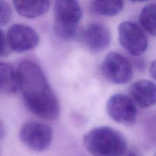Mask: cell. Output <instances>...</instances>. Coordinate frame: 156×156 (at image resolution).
<instances>
[{
  "instance_id": "cell-1",
  "label": "cell",
  "mask_w": 156,
  "mask_h": 156,
  "mask_svg": "<svg viewBox=\"0 0 156 156\" xmlns=\"http://www.w3.org/2000/svg\"><path fill=\"white\" fill-rule=\"evenodd\" d=\"M18 90L27 109L37 117L56 120L60 114V105L45 73L36 62L24 60L16 69Z\"/></svg>"
},
{
  "instance_id": "cell-2",
  "label": "cell",
  "mask_w": 156,
  "mask_h": 156,
  "mask_svg": "<svg viewBox=\"0 0 156 156\" xmlns=\"http://www.w3.org/2000/svg\"><path fill=\"white\" fill-rule=\"evenodd\" d=\"M84 146L92 156H124L127 142L123 134L107 126L88 131L83 139Z\"/></svg>"
},
{
  "instance_id": "cell-3",
  "label": "cell",
  "mask_w": 156,
  "mask_h": 156,
  "mask_svg": "<svg viewBox=\"0 0 156 156\" xmlns=\"http://www.w3.org/2000/svg\"><path fill=\"white\" fill-rule=\"evenodd\" d=\"M53 14V30L55 34L62 41H73L77 36L78 24L83 15L79 2L73 0L55 2Z\"/></svg>"
},
{
  "instance_id": "cell-4",
  "label": "cell",
  "mask_w": 156,
  "mask_h": 156,
  "mask_svg": "<svg viewBox=\"0 0 156 156\" xmlns=\"http://www.w3.org/2000/svg\"><path fill=\"white\" fill-rule=\"evenodd\" d=\"M118 39L123 49L133 56H140L146 51L148 39L141 26L125 21L118 26Z\"/></svg>"
},
{
  "instance_id": "cell-5",
  "label": "cell",
  "mask_w": 156,
  "mask_h": 156,
  "mask_svg": "<svg viewBox=\"0 0 156 156\" xmlns=\"http://www.w3.org/2000/svg\"><path fill=\"white\" fill-rule=\"evenodd\" d=\"M53 133L47 125L37 122H29L21 126L19 139L21 143L34 152L47 150L53 141Z\"/></svg>"
},
{
  "instance_id": "cell-6",
  "label": "cell",
  "mask_w": 156,
  "mask_h": 156,
  "mask_svg": "<svg viewBox=\"0 0 156 156\" xmlns=\"http://www.w3.org/2000/svg\"><path fill=\"white\" fill-rule=\"evenodd\" d=\"M102 73L108 81L116 85H124L133 76V66L129 59L117 52H110L104 59Z\"/></svg>"
},
{
  "instance_id": "cell-7",
  "label": "cell",
  "mask_w": 156,
  "mask_h": 156,
  "mask_svg": "<svg viewBox=\"0 0 156 156\" xmlns=\"http://www.w3.org/2000/svg\"><path fill=\"white\" fill-rule=\"evenodd\" d=\"M108 116L116 123L131 126L137 120L136 105L129 96L114 94L108 100L106 105Z\"/></svg>"
},
{
  "instance_id": "cell-8",
  "label": "cell",
  "mask_w": 156,
  "mask_h": 156,
  "mask_svg": "<svg viewBox=\"0 0 156 156\" xmlns=\"http://www.w3.org/2000/svg\"><path fill=\"white\" fill-rule=\"evenodd\" d=\"M6 37L10 50L18 53L34 50L40 43L37 32L33 27L24 24L11 25Z\"/></svg>"
},
{
  "instance_id": "cell-9",
  "label": "cell",
  "mask_w": 156,
  "mask_h": 156,
  "mask_svg": "<svg viewBox=\"0 0 156 156\" xmlns=\"http://www.w3.org/2000/svg\"><path fill=\"white\" fill-rule=\"evenodd\" d=\"M85 45L94 53L105 50L111 42V33L109 28L100 22H93L88 24L82 35Z\"/></svg>"
},
{
  "instance_id": "cell-10",
  "label": "cell",
  "mask_w": 156,
  "mask_h": 156,
  "mask_svg": "<svg viewBox=\"0 0 156 156\" xmlns=\"http://www.w3.org/2000/svg\"><path fill=\"white\" fill-rule=\"evenodd\" d=\"M130 98L142 108H149L156 105V84L149 80H140L129 88Z\"/></svg>"
},
{
  "instance_id": "cell-11",
  "label": "cell",
  "mask_w": 156,
  "mask_h": 156,
  "mask_svg": "<svg viewBox=\"0 0 156 156\" xmlns=\"http://www.w3.org/2000/svg\"><path fill=\"white\" fill-rule=\"evenodd\" d=\"M50 1H15L14 7L18 15L27 18H36L47 13L50 7Z\"/></svg>"
},
{
  "instance_id": "cell-12",
  "label": "cell",
  "mask_w": 156,
  "mask_h": 156,
  "mask_svg": "<svg viewBox=\"0 0 156 156\" xmlns=\"http://www.w3.org/2000/svg\"><path fill=\"white\" fill-rule=\"evenodd\" d=\"M18 90L16 69L10 64L0 62V92L14 94Z\"/></svg>"
},
{
  "instance_id": "cell-13",
  "label": "cell",
  "mask_w": 156,
  "mask_h": 156,
  "mask_svg": "<svg viewBox=\"0 0 156 156\" xmlns=\"http://www.w3.org/2000/svg\"><path fill=\"white\" fill-rule=\"evenodd\" d=\"M90 9L93 13L101 16L111 17L118 15L124 9L122 1H103L96 0L90 3Z\"/></svg>"
},
{
  "instance_id": "cell-14",
  "label": "cell",
  "mask_w": 156,
  "mask_h": 156,
  "mask_svg": "<svg viewBox=\"0 0 156 156\" xmlns=\"http://www.w3.org/2000/svg\"><path fill=\"white\" fill-rule=\"evenodd\" d=\"M140 22L145 31L156 37V3H149L143 8Z\"/></svg>"
},
{
  "instance_id": "cell-15",
  "label": "cell",
  "mask_w": 156,
  "mask_h": 156,
  "mask_svg": "<svg viewBox=\"0 0 156 156\" xmlns=\"http://www.w3.org/2000/svg\"><path fill=\"white\" fill-rule=\"evenodd\" d=\"M12 18V9L9 2L0 0V25H6Z\"/></svg>"
},
{
  "instance_id": "cell-16",
  "label": "cell",
  "mask_w": 156,
  "mask_h": 156,
  "mask_svg": "<svg viewBox=\"0 0 156 156\" xmlns=\"http://www.w3.org/2000/svg\"><path fill=\"white\" fill-rule=\"evenodd\" d=\"M10 51L6 34L2 29H0V58L8 56L10 53Z\"/></svg>"
},
{
  "instance_id": "cell-17",
  "label": "cell",
  "mask_w": 156,
  "mask_h": 156,
  "mask_svg": "<svg viewBox=\"0 0 156 156\" xmlns=\"http://www.w3.org/2000/svg\"><path fill=\"white\" fill-rule=\"evenodd\" d=\"M149 73L152 79L156 82V59L154 60L149 67Z\"/></svg>"
},
{
  "instance_id": "cell-18",
  "label": "cell",
  "mask_w": 156,
  "mask_h": 156,
  "mask_svg": "<svg viewBox=\"0 0 156 156\" xmlns=\"http://www.w3.org/2000/svg\"><path fill=\"white\" fill-rule=\"evenodd\" d=\"M5 135V128L4 124L0 121V140H2Z\"/></svg>"
},
{
  "instance_id": "cell-19",
  "label": "cell",
  "mask_w": 156,
  "mask_h": 156,
  "mask_svg": "<svg viewBox=\"0 0 156 156\" xmlns=\"http://www.w3.org/2000/svg\"><path fill=\"white\" fill-rule=\"evenodd\" d=\"M124 156H139L138 153L133 150H127Z\"/></svg>"
},
{
  "instance_id": "cell-20",
  "label": "cell",
  "mask_w": 156,
  "mask_h": 156,
  "mask_svg": "<svg viewBox=\"0 0 156 156\" xmlns=\"http://www.w3.org/2000/svg\"><path fill=\"white\" fill-rule=\"evenodd\" d=\"M155 156H156V154H155Z\"/></svg>"
}]
</instances>
